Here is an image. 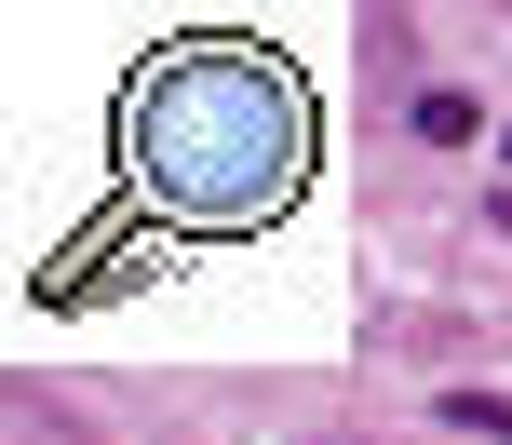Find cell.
Masks as SVG:
<instances>
[{
    "mask_svg": "<svg viewBox=\"0 0 512 445\" xmlns=\"http://www.w3.org/2000/svg\"><path fill=\"white\" fill-rule=\"evenodd\" d=\"M418 135H432V149H472L486 122H472V95H418Z\"/></svg>",
    "mask_w": 512,
    "mask_h": 445,
    "instance_id": "obj_3",
    "label": "cell"
},
{
    "mask_svg": "<svg viewBox=\"0 0 512 445\" xmlns=\"http://www.w3.org/2000/svg\"><path fill=\"white\" fill-rule=\"evenodd\" d=\"M445 419H459V432H512V405L499 392H445Z\"/></svg>",
    "mask_w": 512,
    "mask_h": 445,
    "instance_id": "obj_4",
    "label": "cell"
},
{
    "mask_svg": "<svg viewBox=\"0 0 512 445\" xmlns=\"http://www.w3.org/2000/svg\"><path fill=\"white\" fill-rule=\"evenodd\" d=\"M122 162L149 203L203 216V230H243V216H283L310 176V108L297 68L256 41H176L149 81L122 95Z\"/></svg>",
    "mask_w": 512,
    "mask_h": 445,
    "instance_id": "obj_1",
    "label": "cell"
},
{
    "mask_svg": "<svg viewBox=\"0 0 512 445\" xmlns=\"http://www.w3.org/2000/svg\"><path fill=\"white\" fill-rule=\"evenodd\" d=\"M364 68L405 81V68H418V14H364Z\"/></svg>",
    "mask_w": 512,
    "mask_h": 445,
    "instance_id": "obj_2",
    "label": "cell"
}]
</instances>
